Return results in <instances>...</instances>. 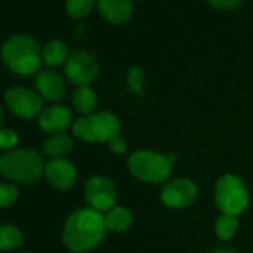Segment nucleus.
<instances>
[{"label":"nucleus","instance_id":"obj_1","mask_svg":"<svg viewBox=\"0 0 253 253\" xmlns=\"http://www.w3.org/2000/svg\"><path fill=\"white\" fill-rule=\"evenodd\" d=\"M106 232L104 213L91 207H82L66 219L63 243L73 253H88L101 244Z\"/></svg>","mask_w":253,"mask_h":253},{"label":"nucleus","instance_id":"obj_2","mask_svg":"<svg viewBox=\"0 0 253 253\" xmlns=\"http://www.w3.org/2000/svg\"><path fill=\"white\" fill-rule=\"evenodd\" d=\"M176 158L157 151L139 149L130 154L126 160V169L130 174L140 182L149 185L167 183L173 173V164Z\"/></svg>","mask_w":253,"mask_h":253},{"label":"nucleus","instance_id":"obj_3","mask_svg":"<svg viewBox=\"0 0 253 253\" xmlns=\"http://www.w3.org/2000/svg\"><path fill=\"white\" fill-rule=\"evenodd\" d=\"M2 58L14 73L21 76L36 73L43 61L39 43L27 35L11 36L2 48Z\"/></svg>","mask_w":253,"mask_h":253},{"label":"nucleus","instance_id":"obj_4","mask_svg":"<svg viewBox=\"0 0 253 253\" xmlns=\"http://www.w3.org/2000/svg\"><path fill=\"white\" fill-rule=\"evenodd\" d=\"M45 158L36 149H14L0 157V173L18 183H35L45 174Z\"/></svg>","mask_w":253,"mask_h":253},{"label":"nucleus","instance_id":"obj_5","mask_svg":"<svg viewBox=\"0 0 253 253\" xmlns=\"http://www.w3.org/2000/svg\"><path fill=\"white\" fill-rule=\"evenodd\" d=\"M72 133L79 140L88 143H109L121 134V122L109 110L94 112L78 118L72 125Z\"/></svg>","mask_w":253,"mask_h":253},{"label":"nucleus","instance_id":"obj_6","mask_svg":"<svg viewBox=\"0 0 253 253\" xmlns=\"http://www.w3.org/2000/svg\"><path fill=\"white\" fill-rule=\"evenodd\" d=\"M214 203L223 214L240 216L250 203L246 182L232 173L220 176L214 185Z\"/></svg>","mask_w":253,"mask_h":253},{"label":"nucleus","instance_id":"obj_7","mask_svg":"<svg viewBox=\"0 0 253 253\" xmlns=\"http://www.w3.org/2000/svg\"><path fill=\"white\" fill-rule=\"evenodd\" d=\"M84 197L88 207L100 213H107L110 209L116 206L118 201L115 183L112 182V179L103 174L92 176L86 180L84 188Z\"/></svg>","mask_w":253,"mask_h":253},{"label":"nucleus","instance_id":"obj_8","mask_svg":"<svg viewBox=\"0 0 253 253\" xmlns=\"http://www.w3.org/2000/svg\"><path fill=\"white\" fill-rule=\"evenodd\" d=\"M64 73L73 85L88 86L98 75L97 58L85 49H76L69 55Z\"/></svg>","mask_w":253,"mask_h":253},{"label":"nucleus","instance_id":"obj_9","mask_svg":"<svg viewBox=\"0 0 253 253\" xmlns=\"http://www.w3.org/2000/svg\"><path fill=\"white\" fill-rule=\"evenodd\" d=\"M5 103L14 115L23 119H33L43 110V98L39 92L23 86L9 88L5 92Z\"/></svg>","mask_w":253,"mask_h":253},{"label":"nucleus","instance_id":"obj_10","mask_svg":"<svg viewBox=\"0 0 253 253\" xmlns=\"http://www.w3.org/2000/svg\"><path fill=\"white\" fill-rule=\"evenodd\" d=\"M198 197V186L188 177H177L167 182L161 191V203L171 210L191 207Z\"/></svg>","mask_w":253,"mask_h":253},{"label":"nucleus","instance_id":"obj_11","mask_svg":"<svg viewBox=\"0 0 253 253\" xmlns=\"http://www.w3.org/2000/svg\"><path fill=\"white\" fill-rule=\"evenodd\" d=\"M75 122L73 112L64 104H52L42 110L39 115V126L41 130L48 133L49 136L61 134Z\"/></svg>","mask_w":253,"mask_h":253},{"label":"nucleus","instance_id":"obj_12","mask_svg":"<svg viewBox=\"0 0 253 253\" xmlns=\"http://www.w3.org/2000/svg\"><path fill=\"white\" fill-rule=\"evenodd\" d=\"M46 180L60 191H69L76 185L78 171L75 166L66 158H52L45 167Z\"/></svg>","mask_w":253,"mask_h":253},{"label":"nucleus","instance_id":"obj_13","mask_svg":"<svg viewBox=\"0 0 253 253\" xmlns=\"http://www.w3.org/2000/svg\"><path fill=\"white\" fill-rule=\"evenodd\" d=\"M36 89L39 95L48 101H60L66 97L67 92L63 76L52 69L39 72L36 78Z\"/></svg>","mask_w":253,"mask_h":253},{"label":"nucleus","instance_id":"obj_14","mask_svg":"<svg viewBox=\"0 0 253 253\" xmlns=\"http://www.w3.org/2000/svg\"><path fill=\"white\" fill-rule=\"evenodd\" d=\"M101 17L115 26H122L133 15L131 0H97Z\"/></svg>","mask_w":253,"mask_h":253},{"label":"nucleus","instance_id":"obj_15","mask_svg":"<svg viewBox=\"0 0 253 253\" xmlns=\"http://www.w3.org/2000/svg\"><path fill=\"white\" fill-rule=\"evenodd\" d=\"M134 222L133 213L122 206H115L107 213H104L106 229L110 232H124L128 229Z\"/></svg>","mask_w":253,"mask_h":253},{"label":"nucleus","instance_id":"obj_16","mask_svg":"<svg viewBox=\"0 0 253 253\" xmlns=\"http://www.w3.org/2000/svg\"><path fill=\"white\" fill-rule=\"evenodd\" d=\"M72 103L75 110L82 116L91 115L97 107V94L89 86H78L73 92Z\"/></svg>","mask_w":253,"mask_h":253},{"label":"nucleus","instance_id":"obj_17","mask_svg":"<svg viewBox=\"0 0 253 253\" xmlns=\"http://www.w3.org/2000/svg\"><path fill=\"white\" fill-rule=\"evenodd\" d=\"M73 149V139L69 134H54L49 136L48 140L43 145V152L45 155L52 158H64L67 157Z\"/></svg>","mask_w":253,"mask_h":253},{"label":"nucleus","instance_id":"obj_18","mask_svg":"<svg viewBox=\"0 0 253 253\" xmlns=\"http://www.w3.org/2000/svg\"><path fill=\"white\" fill-rule=\"evenodd\" d=\"M42 55H43V63L48 67H58L61 64H66L69 58V49L63 41L54 39L45 45Z\"/></svg>","mask_w":253,"mask_h":253},{"label":"nucleus","instance_id":"obj_19","mask_svg":"<svg viewBox=\"0 0 253 253\" xmlns=\"http://www.w3.org/2000/svg\"><path fill=\"white\" fill-rule=\"evenodd\" d=\"M238 216L232 214H220L214 222V232L220 241H229L237 235L238 231Z\"/></svg>","mask_w":253,"mask_h":253},{"label":"nucleus","instance_id":"obj_20","mask_svg":"<svg viewBox=\"0 0 253 253\" xmlns=\"http://www.w3.org/2000/svg\"><path fill=\"white\" fill-rule=\"evenodd\" d=\"M24 241V235L15 225H0V250H14Z\"/></svg>","mask_w":253,"mask_h":253},{"label":"nucleus","instance_id":"obj_21","mask_svg":"<svg viewBox=\"0 0 253 253\" xmlns=\"http://www.w3.org/2000/svg\"><path fill=\"white\" fill-rule=\"evenodd\" d=\"M94 5L95 0H66V12L72 18L81 20L91 14Z\"/></svg>","mask_w":253,"mask_h":253},{"label":"nucleus","instance_id":"obj_22","mask_svg":"<svg viewBox=\"0 0 253 253\" xmlns=\"http://www.w3.org/2000/svg\"><path fill=\"white\" fill-rule=\"evenodd\" d=\"M18 200V189L12 183H0V207H12Z\"/></svg>","mask_w":253,"mask_h":253},{"label":"nucleus","instance_id":"obj_23","mask_svg":"<svg viewBox=\"0 0 253 253\" xmlns=\"http://www.w3.org/2000/svg\"><path fill=\"white\" fill-rule=\"evenodd\" d=\"M18 143V134L14 130H0V148L9 151H14Z\"/></svg>","mask_w":253,"mask_h":253},{"label":"nucleus","instance_id":"obj_24","mask_svg":"<svg viewBox=\"0 0 253 253\" xmlns=\"http://www.w3.org/2000/svg\"><path fill=\"white\" fill-rule=\"evenodd\" d=\"M109 146V151L115 155H124L126 152V149H128V143H126V140L119 134L118 137H115L113 140H110L107 143Z\"/></svg>","mask_w":253,"mask_h":253},{"label":"nucleus","instance_id":"obj_25","mask_svg":"<svg viewBox=\"0 0 253 253\" xmlns=\"http://www.w3.org/2000/svg\"><path fill=\"white\" fill-rule=\"evenodd\" d=\"M128 84L133 91H140L143 85V73L140 69H131L128 73Z\"/></svg>","mask_w":253,"mask_h":253},{"label":"nucleus","instance_id":"obj_26","mask_svg":"<svg viewBox=\"0 0 253 253\" xmlns=\"http://www.w3.org/2000/svg\"><path fill=\"white\" fill-rule=\"evenodd\" d=\"M207 2L217 8V9H223V11H231V9H235L241 0H207Z\"/></svg>","mask_w":253,"mask_h":253},{"label":"nucleus","instance_id":"obj_27","mask_svg":"<svg viewBox=\"0 0 253 253\" xmlns=\"http://www.w3.org/2000/svg\"><path fill=\"white\" fill-rule=\"evenodd\" d=\"M210 253H238V252H235L234 249H229V247H220V249L211 250Z\"/></svg>","mask_w":253,"mask_h":253},{"label":"nucleus","instance_id":"obj_28","mask_svg":"<svg viewBox=\"0 0 253 253\" xmlns=\"http://www.w3.org/2000/svg\"><path fill=\"white\" fill-rule=\"evenodd\" d=\"M2 121H3V112H2V109H0V124H2Z\"/></svg>","mask_w":253,"mask_h":253},{"label":"nucleus","instance_id":"obj_29","mask_svg":"<svg viewBox=\"0 0 253 253\" xmlns=\"http://www.w3.org/2000/svg\"><path fill=\"white\" fill-rule=\"evenodd\" d=\"M20 253H29V252H20Z\"/></svg>","mask_w":253,"mask_h":253}]
</instances>
